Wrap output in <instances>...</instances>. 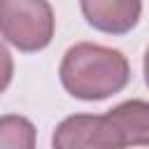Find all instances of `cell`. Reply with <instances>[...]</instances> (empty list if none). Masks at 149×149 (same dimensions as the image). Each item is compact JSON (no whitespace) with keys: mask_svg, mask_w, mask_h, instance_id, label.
<instances>
[{"mask_svg":"<svg viewBox=\"0 0 149 149\" xmlns=\"http://www.w3.org/2000/svg\"><path fill=\"white\" fill-rule=\"evenodd\" d=\"M86 23L107 35L130 33L142 16V0H79Z\"/></svg>","mask_w":149,"mask_h":149,"instance_id":"cell-4","label":"cell"},{"mask_svg":"<svg viewBox=\"0 0 149 149\" xmlns=\"http://www.w3.org/2000/svg\"><path fill=\"white\" fill-rule=\"evenodd\" d=\"M12 77H14V61L5 42H0V93L7 91V86L12 84Z\"/></svg>","mask_w":149,"mask_h":149,"instance_id":"cell-7","label":"cell"},{"mask_svg":"<svg viewBox=\"0 0 149 149\" xmlns=\"http://www.w3.org/2000/svg\"><path fill=\"white\" fill-rule=\"evenodd\" d=\"M63 88L79 100H105L123 91L130 81L128 58L112 47L79 42L70 47L58 68Z\"/></svg>","mask_w":149,"mask_h":149,"instance_id":"cell-1","label":"cell"},{"mask_svg":"<svg viewBox=\"0 0 149 149\" xmlns=\"http://www.w3.org/2000/svg\"><path fill=\"white\" fill-rule=\"evenodd\" d=\"M54 30L56 19L47 0H0V37L19 51L47 49Z\"/></svg>","mask_w":149,"mask_h":149,"instance_id":"cell-2","label":"cell"},{"mask_svg":"<svg viewBox=\"0 0 149 149\" xmlns=\"http://www.w3.org/2000/svg\"><path fill=\"white\" fill-rule=\"evenodd\" d=\"M114 128L119 130L123 147L149 142V105L147 100H126L107 112Z\"/></svg>","mask_w":149,"mask_h":149,"instance_id":"cell-5","label":"cell"},{"mask_svg":"<svg viewBox=\"0 0 149 149\" xmlns=\"http://www.w3.org/2000/svg\"><path fill=\"white\" fill-rule=\"evenodd\" d=\"M51 144L56 149H116L123 140L107 114H72L56 126Z\"/></svg>","mask_w":149,"mask_h":149,"instance_id":"cell-3","label":"cell"},{"mask_svg":"<svg viewBox=\"0 0 149 149\" xmlns=\"http://www.w3.org/2000/svg\"><path fill=\"white\" fill-rule=\"evenodd\" d=\"M35 126L19 114L0 116V149H33Z\"/></svg>","mask_w":149,"mask_h":149,"instance_id":"cell-6","label":"cell"}]
</instances>
